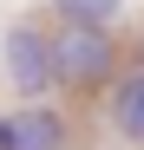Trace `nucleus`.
Listing matches in <instances>:
<instances>
[{
	"mask_svg": "<svg viewBox=\"0 0 144 150\" xmlns=\"http://www.w3.org/2000/svg\"><path fill=\"white\" fill-rule=\"evenodd\" d=\"M53 65H59V85H98V79H111L118 46H111L105 26H59L53 33Z\"/></svg>",
	"mask_w": 144,
	"mask_h": 150,
	"instance_id": "obj_1",
	"label": "nucleus"
},
{
	"mask_svg": "<svg viewBox=\"0 0 144 150\" xmlns=\"http://www.w3.org/2000/svg\"><path fill=\"white\" fill-rule=\"evenodd\" d=\"M0 59H7V79L20 98H46L59 85V65H53V39H46L39 26H13L7 39H0Z\"/></svg>",
	"mask_w": 144,
	"mask_h": 150,
	"instance_id": "obj_2",
	"label": "nucleus"
},
{
	"mask_svg": "<svg viewBox=\"0 0 144 150\" xmlns=\"http://www.w3.org/2000/svg\"><path fill=\"white\" fill-rule=\"evenodd\" d=\"M7 150H66V117L46 111V105H26L7 117Z\"/></svg>",
	"mask_w": 144,
	"mask_h": 150,
	"instance_id": "obj_3",
	"label": "nucleus"
},
{
	"mask_svg": "<svg viewBox=\"0 0 144 150\" xmlns=\"http://www.w3.org/2000/svg\"><path fill=\"white\" fill-rule=\"evenodd\" d=\"M111 131L125 144H144V72H131V79L111 91Z\"/></svg>",
	"mask_w": 144,
	"mask_h": 150,
	"instance_id": "obj_4",
	"label": "nucleus"
},
{
	"mask_svg": "<svg viewBox=\"0 0 144 150\" xmlns=\"http://www.w3.org/2000/svg\"><path fill=\"white\" fill-rule=\"evenodd\" d=\"M53 13L66 20V26H105V20L118 13V0H53Z\"/></svg>",
	"mask_w": 144,
	"mask_h": 150,
	"instance_id": "obj_5",
	"label": "nucleus"
},
{
	"mask_svg": "<svg viewBox=\"0 0 144 150\" xmlns=\"http://www.w3.org/2000/svg\"><path fill=\"white\" fill-rule=\"evenodd\" d=\"M0 150H7V117H0Z\"/></svg>",
	"mask_w": 144,
	"mask_h": 150,
	"instance_id": "obj_6",
	"label": "nucleus"
}]
</instances>
